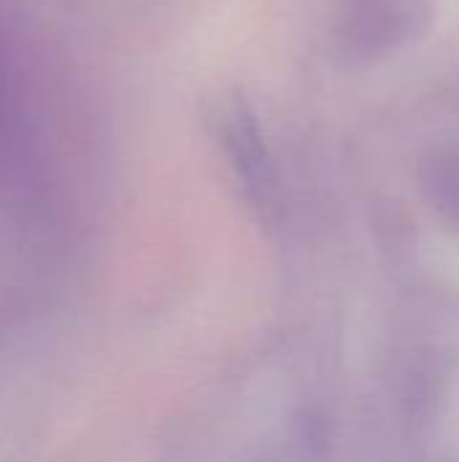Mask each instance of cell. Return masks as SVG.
<instances>
[{"instance_id": "6da1fadb", "label": "cell", "mask_w": 459, "mask_h": 462, "mask_svg": "<svg viewBox=\"0 0 459 462\" xmlns=\"http://www.w3.org/2000/svg\"><path fill=\"white\" fill-rule=\"evenodd\" d=\"M344 41L365 54L387 51L427 22L430 0H335Z\"/></svg>"}, {"instance_id": "7a4b0ae2", "label": "cell", "mask_w": 459, "mask_h": 462, "mask_svg": "<svg viewBox=\"0 0 459 462\" xmlns=\"http://www.w3.org/2000/svg\"><path fill=\"white\" fill-rule=\"evenodd\" d=\"M214 130L235 173L241 176L243 187L257 200H268L273 192V168H271L257 119L241 95H227L216 103Z\"/></svg>"}]
</instances>
